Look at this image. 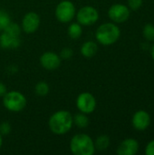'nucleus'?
Instances as JSON below:
<instances>
[{"label": "nucleus", "instance_id": "1", "mask_svg": "<svg viewBox=\"0 0 154 155\" xmlns=\"http://www.w3.org/2000/svg\"><path fill=\"white\" fill-rule=\"evenodd\" d=\"M74 117L72 114L66 110H59L54 113L48 121L50 131L55 135H64L67 134L73 127Z\"/></svg>", "mask_w": 154, "mask_h": 155}, {"label": "nucleus", "instance_id": "2", "mask_svg": "<svg viewBox=\"0 0 154 155\" xmlns=\"http://www.w3.org/2000/svg\"><path fill=\"white\" fill-rule=\"evenodd\" d=\"M121 36V30L115 23H104L98 26L95 32V38L102 45H112Z\"/></svg>", "mask_w": 154, "mask_h": 155}, {"label": "nucleus", "instance_id": "3", "mask_svg": "<svg viewBox=\"0 0 154 155\" xmlns=\"http://www.w3.org/2000/svg\"><path fill=\"white\" fill-rule=\"evenodd\" d=\"M70 151L74 155H93L96 151L94 141L88 134H77L71 139Z\"/></svg>", "mask_w": 154, "mask_h": 155}, {"label": "nucleus", "instance_id": "4", "mask_svg": "<svg viewBox=\"0 0 154 155\" xmlns=\"http://www.w3.org/2000/svg\"><path fill=\"white\" fill-rule=\"evenodd\" d=\"M22 28L18 24L11 23L3 30L0 35V46L4 49H15L21 44L20 35Z\"/></svg>", "mask_w": 154, "mask_h": 155}, {"label": "nucleus", "instance_id": "5", "mask_svg": "<svg viewBox=\"0 0 154 155\" xmlns=\"http://www.w3.org/2000/svg\"><path fill=\"white\" fill-rule=\"evenodd\" d=\"M25 96L18 91H9L3 96V104L6 110L12 113H19L26 106Z\"/></svg>", "mask_w": 154, "mask_h": 155}, {"label": "nucleus", "instance_id": "6", "mask_svg": "<svg viewBox=\"0 0 154 155\" xmlns=\"http://www.w3.org/2000/svg\"><path fill=\"white\" fill-rule=\"evenodd\" d=\"M54 14L59 22L66 24L74 18L76 15V8L72 1L63 0L56 5Z\"/></svg>", "mask_w": 154, "mask_h": 155}, {"label": "nucleus", "instance_id": "7", "mask_svg": "<svg viewBox=\"0 0 154 155\" xmlns=\"http://www.w3.org/2000/svg\"><path fill=\"white\" fill-rule=\"evenodd\" d=\"M76 20L82 26H90L94 25L99 19L98 10L92 5H85L80 8L76 13Z\"/></svg>", "mask_w": 154, "mask_h": 155}, {"label": "nucleus", "instance_id": "8", "mask_svg": "<svg viewBox=\"0 0 154 155\" xmlns=\"http://www.w3.org/2000/svg\"><path fill=\"white\" fill-rule=\"evenodd\" d=\"M97 102L93 94L88 92L81 93L76 99L77 109L85 114H93L96 109Z\"/></svg>", "mask_w": 154, "mask_h": 155}, {"label": "nucleus", "instance_id": "9", "mask_svg": "<svg viewBox=\"0 0 154 155\" xmlns=\"http://www.w3.org/2000/svg\"><path fill=\"white\" fill-rule=\"evenodd\" d=\"M131 15V10L128 5L123 4H114L108 10L109 18L116 24L126 22Z\"/></svg>", "mask_w": 154, "mask_h": 155}, {"label": "nucleus", "instance_id": "10", "mask_svg": "<svg viewBox=\"0 0 154 155\" xmlns=\"http://www.w3.org/2000/svg\"><path fill=\"white\" fill-rule=\"evenodd\" d=\"M40 16L35 12H28L22 19L21 28L25 34L35 33L40 26Z\"/></svg>", "mask_w": 154, "mask_h": 155}, {"label": "nucleus", "instance_id": "11", "mask_svg": "<svg viewBox=\"0 0 154 155\" xmlns=\"http://www.w3.org/2000/svg\"><path fill=\"white\" fill-rule=\"evenodd\" d=\"M61 57L54 52H45L40 57V64L43 68L48 71H54L61 65Z\"/></svg>", "mask_w": 154, "mask_h": 155}, {"label": "nucleus", "instance_id": "12", "mask_svg": "<svg viewBox=\"0 0 154 155\" xmlns=\"http://www.w3.org/2000/svg\"><path fill=\"white\" fill-rule=\"evenodd\" d=\"M151 115L145 110H139L135 112L132 119V124L137 131L143 132L148 129L151 124Z\"/></svg>", "mask_w": 154, "mask_h": 155}, {"label": "nucleus", "instance_id": "13", "mask_svg": "<svg viewBox=\"0 0 154 155\" xmlns=\"http://www.w3.org/2000/svg\"><path fill=\"white\" fill-rule=\"evenodd\" d=\"M140 144L134 138H127L123 140L118 146L116 153L119 155H134L139 151Z\"/></svg>", "mask_w": 154, "mask_h": 155}, {"label": "nucleus", "instance_id": "14", "mask_svg": "<svg viewBox=\"0 0 154 155\" xmlns=\"http://www.w3.org/2000/svg\"><path fill=\"white\" fill-rule=\"evenodd\" d=\"M81 54L85 58H92L93 57L98 51V45L93 41H87L83 44L81 46Z\"/></svg>", "mask_w": 154, "mask_h": 155}, {"label": "nucleus", "instance_id": "15", "mask_svg": "<svg viewBox=\"0 0 154 155\" xmlns=\"http://www.w3.org/2000/svg\"><path fill=\"white\" fill-rule=\"evenodd\" d=\"M67 33H68V35L71 39L77 40L81 37V35L83 34V27L78 22L71 23V25L68 26Z\"/></svg>", "mask_w": 154, "mask_h": 155}, {"label": "nucleus", "instance_id": "16", "mask_svg": "<svg viewBox=\"0 0 154 155\" xmlns=\"http://www.w3.org/2000/svg\"><path fill=\"white\" fill-rule=\"evenodd\" d=\"M111 143L110 138L108 135L106 134H102L100 136H98L96 138V140L94 141V146H95V150L103 152L105 151L109 148Z\"/></svg>", "mask_w": 154, "mask_h": 155}, {"label": "nucleus", "instance_id": "17", "mask_svg": "<svg viewBox=\"0 0 154 155\" xmlns=\"http://www.w3.org/2000/svg\"><path fill=\"white\" fill-rule=\"evenodd\" d=\"M74 124L78 128H81V129L86 128L89 125V118L87 114L80 112L79 114H76L74 116Z\"/></svg>", "mask_w": 154, "mask_h": 155}, {"label": "nucleus", "instance_id": "18", "mask_svg": "<svg viewBox=\"0 0 154 155\" xmlns=\"http://www.w3.org/2000/svg\"><path fill=\"white\" fill-rule=\"evenodd\" d=\"M49 91H50V88H49L48 84L46 82H44V81L38 82L34 86V93L38 96H41V97L47 95Z\"/></svg>", "mask_w": 154, "mask_h": 155}, {"label": "nucleus", "instance_id": "19", "mask_svg": "<svg viewBox=\"0 0 154 155\" xmlns=\"http://www.w3.org/2000/svg\"><path fill=\"white\" fill-rule=\"evenodd\" d=\"M143 35L147 41H154V25L146 24L143 29Z\"/></svg>", "mask_w": 154, "mask_h": 155}, {"label": "nucleus", "instance_id": "20", "mask_svg": "<svg viewBox=\"0 0 154 155\" xmlns=\"http://www.w3.org/2000/svg\"><path fill=\"white\" fill-rule=\"evenodd\" d=\"M11 23L10 15L5 10L0 9V31L4 30Z\"/></svg>", "mask_w": 154, "mask_h": 155}, {"label": "nucleus", "instance_id": "21", "mask_svg": "<svg viewBox=\"0 0 154 155\" xmlns=\"http://www.w3.org/2000/svg\"><path fill=\"white\" fill-rule=\"evenodd\" d=\"M143 0H128V7L130 10L136 11L143 5Z\"/></svg>", "mask_w": 154, "mask_h": 155}, {"label": "nucleus", "instance_id": "22", "mask_svg": "<svg viewBox=\"0 0 154 155\" xmlns=\"http://www.w3.org/2000/svg\"><path fill=\"white\" fill-rule=\"evenodd\" d=\"M73 54H74V52H73V50L71 49V48H69V47H64L62 51H61V53H60V57H61V59H64V60H67V59H70L72 56H73Z\"/></svg>", "mask_w": 154, "mask_h": 155}, {"label": "nucleus", "instance_id": "23", "mask_svg": "<svg viewBox=\"0 0 154 155\" xmlns=\"http://www.w3.org/2000/svg\"><path fill=\"white\" fill-rule=\"evenodd\" d=\"M11 132V125L7 122H4L0 124V134L1 135H7Z\"/></svg>", "mask_w": 154, "mask_h": 155}, {"label": "nucleus", "instance_id": "24", "mask_svg": "<svg viewBox=\"0 0 154 155\" xmlns=\"http://www.w3.org/2000/svg\"><path fill=\"white\" fill-rule=\"evenodd\" d=\"M145 154L154 155V140H152L148 143V144L145 147Z\"/></svg>", "mask_w": 154, "mask_h": 155}, {"label": "nucleus", "instance_id": "25", "mask_svg": "<svg viewBox=\"0 0 154 155\" xmlns=\"http://www.w3.org/2000/svg\"><path fill=\"white\" fill-rule=\"evenodd\" d=\"M6 93H7L6 86L2 82H0V97H3Z\"/></svg>", "mask_w": 154, "mask_h": 155}, {"label": "nucleus", "instance_id": "26", "mask_svg": "<svg viewBox=\"0 0 154 155\" xmlns=\"http://www.w3.org/2000/svg\"><path fill=\"white\" fill-rule=\"evenodd\" d=\"M151 55H152V58L153 59L154 61V45L152 46V48H151Z\"/></svg>", "mask_w": 154, "mask_h": 155}, {"label": "nucleus", "instance_id": "27", "mask_svg": "<svg viewBox=\"0 0 154 155\" xmlns=\"http://www.w3.org/2000/svg\"><path fill=\"white\" fill-rule=\"evenodd\" d=\"M2 145H3V138H2V135L0 134V149L2 147Z\"/></svg>", "mask_w": 154, "mask_h": 155}]
</instances>
